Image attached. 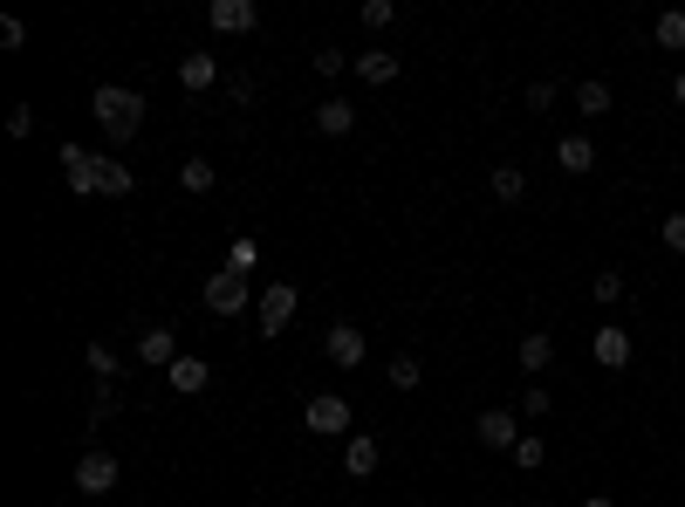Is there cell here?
Wrapping results in <instances>:
<instances>
[{
    "instance_id": "28",
    "label": "cell",
    "mask_w": 685,
    "mask_h": 507,
    "mask_svg": "<svg viewBox=\"0 0 685 507\" xmlns=\"http://www.w3.org/2000/svg\"><path fill=\"white\" fill-rule=\"evenodd\" d=\"M391 0H364V8H357V21H364V28H391Z\"/></svg>"
},
{
    "instance_id": "17",
    "label": "cell",
    "mask_w": 685,
    "mask_h": 507,
    "mask_svg": "<svg viewBox=\"0 0 685 507\" xmlns=\"http://www.w3.org/2000/svg\"><path fill=\"white\" fill-rule=\"evenodd\" d=\"M179 83H186L192 96H199V90H213V83H220V62L206 56V48H199V56H186V62H179Z\"/></svg>"
},
{
    "instance_id": "27",
    "label": "cell",
    "mask_w": 685,
    "mask_h": 507,
    "mask_svg": "<svg viewBox=\"0 0 685 507\" xmlns=\"http://www.w3.org/2000/svg\"><path fill=\"white\" fill-rule=\"evenodd\" d=\"M83 364H90V370H96V377H104V385H110V377H117V364H123V357H117V350H110V343H90V350H83Z\"/></svg>"
},
{
    "instance_id": "24",
    "label": "cell",
    "mask_w": 685,
    "mask_h": 507,
    "mask_svg": "<svg viewBox=\"0 0 685 507\" xmlns=\"http://www.w3.org/2000/svg\"><path fill=\"white\" fill-rule=\"evenodd\" d=\"M179 186H186V192H213V186H220V172H213L206 158H186V165H179Z\"/></svg>"
},
{
    "instance_id": "32",
    "label": "cell",
    "mask_w": 685,
    "mask_h": 507,
    "mask_svg": "<svg viewBox=\"0 0 685 507\" xmlns=\"http://www.w3.org/2000/svg\"><path fill=\"white\" fill-rule=\"evenodd\" d=\"M316 69H322V75H343V69H357V62H350L343 48H316Z\"/></svg>"
},
{
    "instance_id": "10",
    "label": "cell",
    "mask_w": 685,
    "mask_h": 507,
    "mask_svg": "<svg viewBox=\"0 0 685 507\" xmlns=\"http://www.w3.org/2000/svg\"><path fill=\"white\" fill-rule=\"evenodd\" d=\"M515 439H521L515 412H500V404H487V412H480V446H494V452H515Z\"/></svg>"
},
{
    "instance_id": "38",
    "label": "cell",
    "mask_w": 685,
    "mask_h": 507,
    "mask_svg": "<svg viewBox=\"0 0 685 507\" xmlns=\"http://www.w3.org/2000/svg\"><path fill=\"white\" fill-rule=\"evenodd\" d=\"M672 96H678V110H685V69H678V83H672Z\"/></svg>"
},
{
    "instance_id": "31",
    "label": "cell",
    "mask_w": 685,
    "mask_h": 507,
    "mask_svg": "<svg viewBox=\"0 0 685 507\" xmlns=\"http://www.w3.org/2000/svg\"><path fill=\"white\" fill-rule=\"evenodd\" d=\"M548 404H555L548 385H528V391H521V412H528V418H548Z\"/></svg>"
},
{
    "instance_id": "37",
    "label": "cell",
    "mask_w": 685,
    "mask_h": 507,
    "mask_svg": "<svg viewBox=\"0 0 685 507\" xmlns=\"http://www.w3.org/2000/svg\"><path fill=\"white\" fill-rule=\"evenodd\" d=\"M582 507H617V500H611V494H590V500H582Z\"/></svg>"
},
{
    "instance_id": "8",
    "label": "cell",
    "mask_w": 685,
    "mask_h": 507,
    "mask_svg": "<svg viewBox=\"0 0 685 507\" xmlns=\"http://www.w3.org/2000/svg\"><path fill=\"white\" fill-rule=\"evenodd\" d=\"M364 329L357 322H329V364H336V370H357L364 364Z\"/></svg>"
},
{
    "instance_id": "7",
    "label": "cell",
    "mask_w": 685,
    "mask_h": 507,
    "mask_svg": "<svg viewBox=\"0 0 685 507\" xmlns=\"http://www.w3.org/2000/svg\"><path fill=\"white\" fill-rule=\"evenodd\" d=\"M206 21L220 35H247V28H261V8L253 0H206Z\"/></svg>"
},
{
    "instance_id": "13",
    "label": "cell",
    "mask_w": 685,
    "mask_h": 507,
    "mask_svg": "<svg viewBox=\"0 0 685 507\" xmlns=\"http://www.w3.org/2000/svg\"><path fill=\"white\" fill-rule=\"evenodd\" d=\"M515 357H521V370H528V385H535V377H542V370L555 364V337H548V329H528Z\"/></svg>"
},
{
    "instance_id": "34",
    "label": "cell",
    "mask_w": 685,
    "mask_h": 507,
    "mask_svg": "<svg viewBox=\"0 0 685 507\" xmlns=\"http://www.w3.org/2000/svg\"><path fill=\"white\" fill-rule=\"evenodd\" d=\"M28 131H35V110L14 104V110H8V138H28Z\"/></svg>"
},
{
    "instance_id": "19",
    "label": "cell",
    "mask_w": 685,
    "mask_h": 507,
    "mask_svg": "<svg viewBox=\"0 0 685 507\" xmlns=\"http://www.w3.org/2000/svg\"><path fill=\"white\" fill-rule=\"evenodd\" d=\"M377 460H385V446H377L370 433H364V439H350V446H343V467H350V473H357V480H364V473H377Z\"/></svg>"
},
{
    "instance_id": "21",
    "label": "cell",
    "mask_w": 685,
    "mask_h": 507,
    "mask_svg": "<svg viewBox=\"0 0 685 507\" xmlns=\"http://www.w3.org/2000/svg\"><path fill=\"white\" fill-rule=\"evenodd\" d=\"M651 42H658V48H685V8H665V14H658V21H651Z\"/></svg>"
},
{
    "instance_id": "18",
    "label": "cell",
    "mask_w": 685,
    "mask_h": 507,
    "mask_svg": "<svg viewBox=\"0 0 685 507\" xmlns=\"http://www.w3.org/2000/svg\"><path fill=\"white\" fill-rule=\"evenodd\" d=\"M487 186H494L500 207H515V199L528 192V172H521V165H494V172H487Z\"/></svg>"
},
{
    "instance_id": "15",
    "label": "cell",
    "mask_w": 685,
    "mask_h": 507,
    "mask_svg": "<svg viewBox=\"0 0 685 507\" xmlns=\"http://www.w3.org/2000/svg\"><path fill=\"white\" fill-rule=\"evenodd\" d=\"M350 123H357V110H350L343 96H322V104H316V131L322 138H350Z\"/></svg>"
},
{
    "instance_id": "12",
    "label": "cell",
    "mask_w": 685,
    "mask_h": 507,
    "mask_svg": "<svg viewBox=\"0 0 685 507\" xmlns=\"http://www.w3.org/2000/svg\"><path fill=\"white\" fill-rule=\"evenodd\" d=\"M165 385L179 391V398H199V391L213 385V364H206V357H179V364L165 370Z\"/></svg>"
},
{
    "instance_id": "23",
    "label": "cell",
    "mask_w": 685,
    "mask_h": 507,
    "mask_svg": "<svg viewBox=\"0 0 685 507\" xmlns=\"http://www.w3.org/2000/svg\"><path fill=\"white\" fill-rule=\"evenodd\" d=\"M385 377H391V391H418V377H425V370H418L412 350H404V357H391V364H385Z\"/></svg>"
},
{
    "instance_id": "22",
    "label": "cell",
    "mask_w": 685,
    "mask_h": 507,
    "mask_svg": "<svg viewBox=\"0 0 685 507\" xmlns=\"http://www.w3.org/2000/svg\"><path fill=\"white\" fill-rule=\"evenodd\" d=\"M507 460H515L521 473H535V467L548 460V439H535V433H521V439H515V452H507Z\"/></svg>"
},
{
    "instance_id": "16",
    "label": "cell",
    "mask_w": 685,
    "mask_h": 507,
    "mask_svg": "<svg viewBox=\"0 0 685 507\" xmlns=\"http://www.w3.org/2000/svg\"><path fill=\"white\" fill-rule=\"evenodd\" d=\"M398 56H391V48H370V56H357V75H364V83L377 90V83H398Z\"/></svg>"
},
{
    "instance_id": "4",
    "label": "cell",
    "mask_w": 685,
    "mask_h": 507,
    "mask_svg": "<svg viewBox=\"0 0 685 507\" xmlns=\"http://www.w3.org/2000/svg\"><path fill=\"white\" fill-rule=\"evenodd\" d=\"M117 452H104V446H96V452H83V460H75V494H110L117 487Z\"/></svg>"
},
{
    "instance_id": "11",
    "label": "cell",
    "mask_w": 685,
    "mask_h": 507,
    "mask_svg": "<svg viewBox=\"0 0 685 507\" xmlns=\"http://www.w3.org/2000/svg\"><path fill=\"white\" fill-rule=\"evenodd\" d=\"M590 357H597L603 370H624V364H630V329H611V322H603L597 337H590Z\"/></svg>"
},
{
    "instance_id": "35",
    "label": "cell",
    "mask_w": 685,
    "mask_h": 507,
    "mask_svg": "<svg viewBox=\"0 0 685 507\" xmlns=\"http://www.w3.org/2000/svg\"><path fill=\"white\" fill-rule=\"evenodd\" d=\"M21 42H28V28H21V21L8 14V21H0V48H21Z\"/></svg>"
},
{
    "instance_id": "39",
    "label": "cell",
    "mask_w": 685,
    "mask_h": 507,
    "mask_svg": "<svg viewBox=\"0 0 685 507\" xmlns=\"http://www.w3.org/2000/svg\"><path fill=\"white\" fill-rule=\"evenodd\" d=\"M56 507H69V500H56Z\"/></svg>"
},
{
    "instance_id": "6",
    "label": "cell",
    "mask_w": 685,
    "mask_h": 507,
    "mask_svg": "<svg viewBox=\"0 0 685 507\" xmlns=\"http://www.w3.org/2000/svg\"><path fill=\"white\" fill-rule=\"evenodd\" d=\"M206 309H213V316H240V309H247V274H234V268L206 274Z\"/></svg>"
},
{
    "instance_id": "3",
    "label": "cell",
    "mask_w": 685,
    "mask_h": 507,
    "mask_svg": "<svg viewBox=\"0 0 685 507\" xmlns=\"http://www.w3.org/2000/svg\"><path fill=\"white\" fill-rule=\"evenodd\" d=\"M62 179H69V192H104V158L96 151H83V144H62Z\"/></svg>"
},
{
    "instance_id": "1",
    "label": "cell",
    "mask_w": 685,
    "mask_h": 507,
    "mask_svg": "<svg viewBox=\"0 0 685 507\" xmlns=\"http://www.w3.org/2000/svg\"><path fill=\"white\" fill-rule=\"evenodd\" d=\"M144 96L138 90H123V83H96V96H90V117H96V131H104V138H138L144 131Z\"/></svg>"
},
{
    "instance_id": "29",
    "label": "cell",
    "mask_w": 685,
    "mask_h": 507,
    "mask_svg": "<svg viewBox=\"0 0 685 507\" xmlns=\"http://www.w3.org/2000/svg\"><path fill=\"white\" fill-rule=\"evenodd\" d=\"M253 261H261V247H253V240H234V247H226V268H234V274H247Z\"/></svg>"
},
{
    "instance_id": "36",
    "label": "cell",
    "mask_w": 685,
    "mask_h": 507,
    "mask_svg": "<svg viewBox=\"0 0 685 507\" xmlns=\"http://www.w3.org/2000/svg\"><path fill=\"white\" fill-rule=\"evenodd\" d=\"M555 104V83H528V110H548Z\"/></svg>"
},
{
    "instance_id": "2",
    "label": "cell",
    "mask_w": 685,
    "mask_h": 507,
    "mask_svg": "<svg viewBox=\"0 0 685 507\" xmlns=\"http://www.w3.org/2000/svg\"><path fill=\"white\" fill-rule=\"evenodd\" d=\"M302 425H309L316 439H343V433H350V404H343L336 391H316L309 404H302Z\"/></svg>"
},
{
    "instance_id": "33",
    "label": "cell",
    "mask_w": 685,
    "mask_h": 507,
    "mask_svg": "<svg viewBox=\"0 0 685 507\" xmlns=\"http://www.w3.org/2000/svg\"><path fill=\"white\" fill-rule=\"evenodd\" d=\"M658 234H665L672 254H685V213H665V226H658Z\"/></svg>"
},
{
    "instance_id": "14",
    "label": "cell",
    "mask_w": 685,
    "mask_h": 507,
    "mask_svg": "<svg viewBox=\"0 0 685 507\" xmlns=\"http://www.w3.org/2000/svg\"><path fill=\"white\" fill-rule=\"evenodd\" d=\"M555 165H563L569 179H582V172H597V144L582 138V131H569L563 144H555Z\"/></svg>"
},
{
    "instance_id": "5",
    "label": "cell",
    "mask_w": 685,
    "mask_h": 507,
    "mask_svg": "<svg viewBox=\"0 0 685 507\" xmlns=\"http://www.w3.org/2000/svg\"><path fill=\"white\" fill-rule=\"evenodd\" d=\"M295 302H302L295 282H268L261 288V337H282V329L295 322Z\"/></svg>"
},
{
    "instance_id": "30",
    "label": "cell",
    "mask_w": 685,
    "mask_h": 507,
    "mask_svg": "<svg viewBox=\"0 0 685 507\" xmlns=\"http://www.w3.org/2000/svg\"><path fill=\"white\" fill-rule=\"evenodd\" d=\"M104 418H117V391L96 385V398H90V425H104Z\"/></svg>"
},
{
    "instance_id": "26",
    "label": "cell",
    "mask_w": 685,
    "mask_h": 507,
    "mask_svg": "<svg viewBox=\"0 0 685 507\" xmlns=\"http://www.w3.org/2000/svg\"><path fill=\"white\" fill-rule=\"evenodd\" d=\"M131 165H117V158H104V199H131Z\"/></svg>"
},
{
    "instance_id": "25",
    "label": "cell",
    "mask_w": 685,
    "mask_h": 507,
    "mask_svg": "<svg viewBox=\"0 0 685 507\" xmlns=\"http://www.w3.org/2000/svg\"><path fill=\"white\" fill-rule=\"evenodd\" d=\"M590 295L603 302V309H617V302H624V274H617V268H603V274H590Z\"/></svg>"
},
{
    "instance_id": "9",
    "label": "cell",
    "mask_w": 685,
    "mask_h": 507,
    "mask_svg": "<svg viewBox=\"0 0 685 507\" xmlns=\"http://www.w3.org/2000/svg\"><path fill=\"white\" fill-rule=\"evenodd\" d=\"M179 357H186V350H179V337H172V329H144V337H138V364H144V370H172Z\"/></svg>"
},
{
    "instance_id": "20",
    "label": "cell",
    "mask_w": 685,
    "mask_h": 507,
    "mask_svg": "<svg viewBox=\"0 0 685 507\" xmlns=\"http://www.w3.org/2000/svg\"><path fill=\"white\" fill-rule=\"evenodd\" d=\"M576 110H582V117H611V83H603V75L576 83Z\"/></svg>"
}]
</instances>
